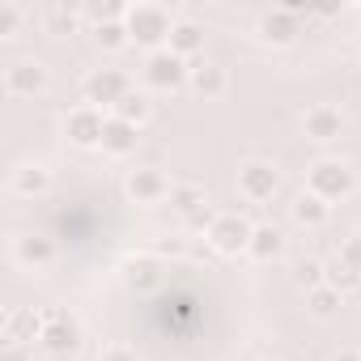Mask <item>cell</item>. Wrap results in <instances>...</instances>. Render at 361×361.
Returning a JSON list of instances; mask_svg holds the SVG:
<instances>
[{
	"label": "cell",
	"instance_id": "cell-10",
	"mask_svg": "<svg viewBox=\"0 0 361 361\" xmlns=\"http://www.w3.org/2000/svg\"><path fill=\"white\" fill-rule=\"evenodd\" d=\"M106 119L111 115H102L98 106H77V111H68V119H64V132H68V140L77 145V149H102V132H106Z\"/></svg>",
	"mask_w": 361,
	"mask_h": 361
},
{
	"label": "cell",
	"instance_id": "cell-8",
	"mask_svg": "<svg viewBox=\"0 0 361 361\" xmlns=\"http://www.w3.org/2000/svg\"><path fill=\"white\" fill-rule=\"evenodd\" d=\"M170 192H174V183H170L161 170H153V166H136V170H128V178H123V196H128L132 204H140V209L166 204Z\"/></svg>",
	"mask_w": 361,
	"mask_h": 361
},
{
	"label": "cell",
	"instance_id": "cell-35",
	"mask_svg": "<svg viewBox=\"0 0 361 361\" xmlns=\"http://www.w3.org/2000/svg\"><path fill=\"white\" fill-rule=\"evenodd\" d=\"M357 68H361V60H357Z\"/></svg>",
	"mask_w": 361,
	"mask_h": 361
},
{
	"label": "cell",
	"instance_id": "cell-4",
	"mask_svg": "<svg viewBox=\"0 0 361 361\" xmlns=\"http://www.w3.org/2000/svg\"><path fill=\"white\" fill-rule=\"evenodd\" d=\"M238 196L247 200V204H272L276 200V192H281V170L272 166V161H264V157H247L243 166H238Z\"/></svg>",
	"mask_w": 361,
	"mask_h": 361
},
{
	"label": "cell",
	"instance_id": "cell-24",
	"mask_svg": "<svg viewBox=\"0 0 361 361\" xmlns=\"http://www.w3.org/2000/svg\"><path fill=\"white\" fill-rule=\"evenodd\" d=\"M293 285H298L302 293H310V289L327 285V264H323V259H302V264L293 268Z\"/></svg>",
	"mask_w": 361,
	"mask_h": 361
},
{
	"label": "cell",
	"instance_id": "cell-31",
	"mask_svg": "<svg viewBox=\"0 0 361 361\" xmlns=\"http://www.w3.org/2000/svg\"><path fill=\"white\" fill-rule=\"evenodd\" d=\"M98 361H140V357H136L132 344H106V348L98 353Z\"/></svg>",
	"mask_w": 361,
	"mask_h": 361
},
{
	"label": "cell",
	"instance_id": "cell-26",
	"mask_svg": "<svg viewBox=\"0 0 361 361\" xmlns=\"http://www.w3.org/2000/svg\"><path fill=\"white\" fill-rule=\"evenodd\" d=\"M157 281H161V272H157L153 259H136V264L128 268V285H132V293H149Z\"/></svg>",
	"mask_w": 361,
	"mask_h": 361
},
{
	"label": "cell",
	"instance_id": "cell-7",
	"mask_svg": "<svg viewBox=\"0 0 361 361\" xmlns=\"http://www.w3.org/2000/svg\"><path fill=\"white\" fill-rule=\"evenodd\" d=\"M136 85H132V77L123 73V68H94L90 77H85V102L90 106H106V111H115L128 94H132Z\"/></svg>",
	"mask_w": 361,
	"mask_h": 361
},
{
	"label": "cell",
	"instance_id": "cell-19",
	"mask_svg": "<svg viewBox=\"0 0 361 361\" xmlns=\"http://www.w3.org/2000/svg\"><path fill=\"white\" fill-rule=\"evenodd\" d=\"M247 255H251L255 264H272V259H281V255H285V230H281V226H272V221L255 226Z\"/></svg>",
	"mask_w": 361,
	"mask_h": 361
},
{
	"label": "cell",
	"instance_id": "cell-13",
	"mask_svg": "<svg viewBox=\"0 0 361 361\" xmlns=\"http://www.w3.org/2000/svg\"><path fill=\"white\" fill-rule=\"evenodd\" d=\"M9 192L22 196V200L47 196V192H51V170H47L43 161H22V166H13V174H9Z\"/></svg>",
	"mask_w": 361,
	"mask_h": 361
},
{
	"label": "cell",
	"instance_id": "cell-2",
	"mask_svg": "<svg viewBox=\"0 0 361 361\" xmlns=\"http://www.w3.org/2000/svg\"><path fill=\"white\" fill-rule=\"evenodd\" d=\"M123 26H128V39L153 56V51L170 47L174 18H170L161 5H128V18H123Z\"/></svg>",
	"mask_w": 361,
	"mask_h": 361
},
{
	"label": "cell",
	"instance_id": "cell-32",
	"mask_svg": "<svg viewBox=\"0 0 361 361\" xmlns=\"http://www.w3.org/2000/svg\"><path fill=\"white\" fill-rule=\"evenodd\" d=\"M331 361H361V353H357V348H340Z\"/></svg>",
	"mask_w": 361,
	"mask_h": 361
},
{
	"label": "cell",
	"instance_id": "cell-34",
	"mask_svg": "<svg viewBox=\"0 0 361 361\" xmlns=\"http://www.w3.org/2000/svg\"><path fill=\"white\" fill-rule=\"evenodd\" d=\"M357 13H361V5H357Z\"/></svg>",
	"mask_w": 361,
	"mask_h": 361
},
{
	"label": "cell",
	"instance_id": "cell-28",
	"mask_svg": "<svg viewBox=\"0 0 361 361\" xmlns=\"http://www.w3.org/2000/svg\"><path fill=\"white\" fill-rule=\"evenodd\" d=\"M22 5H13V0H0V39H13L18 26H22Z\"/></svg>",
	"mask_w": 361,
	"mask_h": 361
},
{
	"label": "cell",
	"instance_id": "cell-6",
	"mask_svg": "<svg viewBox=\"0 0 361 361\" xmlns=\"http://www.w3.org/2000/svg\"><path fill=\"white\" fill-rule=\"evenodd\" d=\"M251 234H255V226H251L243 213H217L213 226L204 230V238H209V247H213L217 255H247Z\"/></svg>",
	"mask_w": 361,
	"mask_h": 361
},
{
	"label": "cell",
	"instance_id": "cell-14",
	"mask_svg": "<svg viewBox=\"0 0 361 361\" xmlns=\"http://www.w3.org/2000/svg\"><path fill=\"white\" fill-rule=\"evenodd\" d=\"M188 90H192L196 98H204V102L226 98V90H230V73H226L221 64H213V60H196V64H192V81H188Z\"/></svg>",
	"mask_w": 361,
	"mask_h": 361
},
{
	"label": "cell",
	"instance_id": "cell-22",
	"mask_svg": "<svg viewBox=\"0 0 361 361\" xmlns=\"http://www.w3.org/2000/svg\"><path fill=\"white\" fill-rule=\"evenodd\" d=\"M170 209H174V213H183V217L204 213V188H196V183H174V192H170Z\"/></svg>",
	"mask_w": 361,
	"mask_h": 361
},
{
	"label": "cell",
	"instance_id": "cell-5",
	"mask_svg": "<svg viewBox=\"0 0 361 361\" xmlns=\"http://www.w3.org/2000/svg\"><path fill=\"white\" fill-rule=\"evenodd\" d=\"M140 77H145L149 90H157V94H174V90H183V85L192 81V64H188L183 56H174L170 47H161V51L145 56Z\"/></svg>",
	"mask_w": 361,
	"mask_h": 361
},
{
	"label": "cell",
	"instance_id": "cell-12",
	"mask_svg": "<svg viewBox=\"0 0 361 361\" xmlns=\"http://www.w3.org/2000/svg\"><path fill=\"white\" fill-rule=\"evenodd\" d=\"M302 132H306V140L331 145V140L344 136V115L336 106H327V102H314V106L302 111Z\"/></svg>",
	"mask_w": 361,
	"mask_h": 361
},
{
	"label": "cell",
	"instance_id": "cell-21",
	"mask_svg": "<svg viewBox=\"0 0 361 361\" xmlns=\"http://www.w3.org/2000/svg\"><path fill=\"white\" fill-rule=\"evenodd\" d=\"M340 306H344V293L331 289V285H319V289L306 293V310L314 319H331V314H340Z\"/></svg>",
	"mask_w": 361,
	"mask_h": 361
},
{
	"label": "cell",
	"instance_id": "cell-27",
	"mask_svg": "<svg viewBox=\"0 0 361 361\" xmlns=\"http://www.w3.org/2000/svg\"><path fill=\"white\" fill-rule=\"evenodd\" d=\"M327 285L340 289L344 298H348V293H361V272H353V268H344V264L336 259V264L327 268Z\"/></svg>",
	"mask_w": 361,
	"mask_h": 361
},
{
	"label": "cell",
	"instance_id": "cell-15",
	"mask_svg": "<svg viewBox=\"0 0 361 361\" xmlns=\"http://www.w3.org/2000/svg\"><path fill=\"white\" fill-rule=\"evenodd\" d=\"M39 331H43V310H9L5 314V348H22V344H39Z\"/></svg>",
	"mask_w": 361,
	"mask_h": 361
},
{
	"label": "cell",
	"instance_id": "cell-25",
	"mask_svg": "<svg viewBox=\"0 0 361 361\" xmlns=\"http://www.w3.org/2000/svg\"><path fill=\"white\" fill-rule=\"evenodd\" d=\"M94 43H98L102 51H119V47H128L132 39H128V26H123V22H98V26H94Z\"/></svg>",
	"mask_w": 361,
	"mask_h": 361
},
{
	"label": "cell",
	"instance_id": "cell-17",
	"mask_svg": "<svg viewBox=\"0 0 361 361\" xmlns=\"http://www.w3.org/2000/svg\"><path fill=\"white\" fill-rule=\"evenodd\" d=\"M289 217H293V226H302V230H323V226L331 221V204L319 200L314 192H298L293 204H289Z\"/></svg>",
	"mask_w": 361,
	"mask_h": 361
},
{
	"label": "cell",
	"instance_id": "cell-30",
	"mask_svg": "<svg viewBox=\"0 0 361 361\" xmlns=\"http://www.w3.org/2000/svg\"><path fill=\"white\" fill-rule=\"evenodd\" d=\"M340 264L353 268V272H361V238H344L340 243Z\"/></svg>",
	"mask_w": 361,
	"mask_h": 361
},
{
	"label": "cell",
	"instance_id": "cell-9",
	"mask_svg": "<svg viewBox=\"0 0 361 361\" xmlns=\"http://www.w3.org/2000/svg\"><path fill=\"white\" fill-rule=\"evenodd\" d=\"M47 85H51V77L39 60H9L5 64V94L9 98H39Z\"/></svg>",
	"mask_w": 361,
	"mask_h": 361
},
{
	"label": "cell",
	"instance_id": "cell-18",
	"mask_svg": "<svg viewBox=\"0 0 361 361\" xmlns=\"http://www.w3.org/2000/svg\"><path fill=\"white\" fill-rule=\"evenodd\" d=\"M136 145H140V128L111 115V119H106V132H102V153H111V157H132Z\"/></svg>",
	"mask_w": 361,
	"mask_h": 361
},
{
	"label": "cell",
	"instance_id": "cell-33",
	"mask_svg": "<svg viewBox=\"0 0 361 361\" xmlns=\"http://www.w3.org/2000/svg\"><path fill=\"white\" fill-rule=\"evenodd\" d=\"M259 361H281V357H259Z\"/></svg>",
	"mask_w": 361,
	"mask_h": 361
},
{
	"label": "cell",
	"instance_id": "cell-16",
	"mask_svg": "<svg viewBox=\"0 0 361 361\" xmlns=\"http://www.w3.org/2000/svg\"><path fill=\"white\" fill-rule=\"evenodd\" d=\"M259 39L264 43H272V47H285V43H293L298 39V13L293 9H268L264 18H259Z\"/></svg>",
	"mask_w": 361,
	"mask_h": 361
},
{
	"label": "cell",
	"instance_id": "cell-23",
	"mask_svg": "<svg viewBox=\"0 0 361 361\" xmlns=\"http://www.w3.org/2000/svg\"><path fill=\"white\" fill-rule=\"evenodd\" d=\"M149 111H153V102H149V94H140V90H132V94H128V98H123V102H119V106H115L111 115H115V119H123V123H136V128H140V123L149 119Z\"/></svg>",
	"mask_w": 361,
	"mask_h": 361
},
{
	"label": "cell",
	"instance_id": "cell-29",
	"mask_svg": "<svg viewBox=\"0 0 361 361\" xmlns=\"http://www.w3.org/2000/svg\"><path fill=\"white\" fill-rule=\"evenodd\" d=\"M47 22H51V30H56V35H68V30H77L81 13H77V9H68V5H56V9L47 13Z\"/></svg>",
	"mask_w": 361,
	"mask_h": 361
},
{
	"label": "cell",
	"instance_id": "cell-3",
	"mask_svg": "<svg viewBox=\"0 0 361 361\" xmlns=\"http://www.w3.org/2000/svg\"><path fill=\"white\" fill-rule=\"evenodd\" d=\"M39 344L51 353V357H73L81 348V319L64 306H47L43 310V331H39Z\"/></svg>",
	"mask_w": 361,
	"mask_h": 361
},
{
	"label": "cell",
	"instance_id": "cell-20",
	"mask_svg": "<svg viewBox=\"0 0 361 361\" xmlns=\"http://www.w3.org/2000/svg\"><path fill=\"white\" fill-rule=\"evenodd\" d=\"M170 51L183 56L188 64H196V56L204 51V26H196V22H174V30H170Z\"/></svg>",
	"mask_w": 361,
	"mask_h": 361
},
{
	"label": "cell",
	"instance_id": "cell-11",
	"mask_svg": "<svg viewBox=\"0 0 361 361\" xmlns=\"http://www.w3.org/2000/svg\"><path fill=\"white\" fill-rule=\"evenodd\" d=\"M56 255H60V247H56L47 234H18V238H13V264L26 268V272H43V268H51Z\"/></svg>",
	"mask_w": 361,
	"mask_h": 361
},
{
	"label": "cell",
	"instance_id": "cell-1",
	"mask_svg": "<svg viewBox=\"0 0 361 361\" xmlns=\"http://www.w3.org/2000/svg\"><path fill=\"white\" fill-rule=\"evenodd\" d=\"M306 192H314L327 204H340L357 192V170L340 157H319L306 166Z\"/></svg>",
	"mask_w": 361,
	"mask_h": 361
}]
</instances>
